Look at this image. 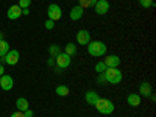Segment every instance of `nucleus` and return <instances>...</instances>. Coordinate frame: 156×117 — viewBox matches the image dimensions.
Here are the masks:
<instances>
[{"instance_id":"f257e3e1","label":"nucleus","mask_w":156,"mask_h":117,"mask_svg":"<svg viewBox=\"0 0 156 117\" xmlns=\"http://www.w3.org/2000/svg\"><path fill=\"white\" fill-rule=\"evenodd\" d=\"M86 47H87L89 55H90V56H95V58L103 56V55L106 53V50H108L106 44H105V42H101V41H90Z\"/></svg>"},{"instance_id":"f03ea898","label":"nucleus","mask_w":156,"mask_h":117,"mask_svg":"<svg viewBox=\"0 0 156 117\" xmlns=\"http://www.w3.org/2000/svg\"><path fill=\"white\" fill-rule=\"evenodd\" d=\"M94 106L97 108V111H98L100 114H105V115L114 112V103H112L111 100H108V98H101V97H100V98L95 101Z\"/></svg>"},{"instance_id":"7ed1b4c3","label":"nucleus","mask_w":156,"mask_h":117,"mask_svg":"<svg viewBox=\"0 0 156 117\" xmlns=\"http://www.w3.org/2000/svg\"><path fill=\"white\" fill-rule=\"evenodd\" d=\"M103 73H105L106 83H109V84H119L122 81V72L119 70V67H115V69L108 67Z\"/></svg>"},{"instance_id":"20e7f679","label":"nucleus","mask_w":156,"mask_h":117,"mask_svg":"<svg viewBox=\"0 0 156 117\" xmlns=\"http://www.w3.org/2000/svg\"><path fill=\"white\" fill-rule=\"evenodd\" d=\"M19 51L17 50H9L5 56L0 58V64H8V66H16L19 62Z\"/></svg>"},{"instance_id":"39448f33","label":"nucleus","mask_w":156,"mask_h":117,"mask_svg":"<svg viewBox=\"0 0 156 117\" xmlns=\"http://www.w3.org/2000/svg\"><path fill=\"white\" fill-rule=\"evenodd\" d=\"M72 62V56H69L67 53H64V51H61L59 55L55 56V66L59 67V69H67L70 66Z\"/></svg>"},{"instance_id":"423d86ee","label":"nucleus","mask_w":156,"mask_h":117,"mask_svg":"<svg viewBox=\"0 0 156 117\" xmlns=\"http://www.w3.org/2000/svg\"><path fill=\"white\" fill-rule=\"evenodd\" d=\"M47 16H48V19H51L53 22L59 20V19L62 17L61 6H59V5H56V3H51V5H48V8H47Z\"/></svg>"},{"instance_id":"0eeeda50","label":"nucleus","mask_w":156,"mask_h":117,"mask_svg":"<svg viewBox=\"0 0 156 117\" xmlns=\"http://www.w3.org/2000/svg\"><path fill=\"white\" fill-rule=\"evenodd\" d=\"M94 11L98 16H105L109 11V2L108 0H97V3L94 5Z\"/></svg>"},{"instance_id":"6e6552de","label":"nucleus","mask_w":156,"mask_h":117,"mask_svg":"<svg viewBox=\"0 0 156 117\" xmlns=\"http://www.w3.org/2000/svg\"><path fill=\"white\" fill-rule=\"evenodd\" d=\"M12 86H14V80H12V76L8 75V73H3L0 76V87L3 90H11Z\"/></svg>"},{"instance_id":"1a4fd4ad","label":"nucleus","mask_w":156,"mask_h":117,"mask_svg":"<svg viewBox=\"0 0 156 117\" xmlns=\"http://www.w3.org/2000/svg\"><path fill=\"white\" fill-rule=\"evenodd\" d=\"M76 42L80 45H87L90 42V33L87 30H80L76 33Z\"/></svg>"},{"instance_id":"9d476101","label":"nucleus","mask_w":156,"mask_h":117,"mask_svg":"<svg viewBox=\"0 0 156 117\" xmlns=\"http://www.w3.org/2000/svg\"><path fill=\"white\" fill-rule=\"evenodd\" d=\"M6 16H8V19H11V20L19 19V17L22 16V8H20L19 5H12V6H9V9L6 11Z\"/></svg>"},{"instance_id":"9b49d317","label":"nucleus","mask_w":156,"mask_h":117,"mask_svg":"<svg viewBox=\"0 0 156 117\" xmlns=\"http://www.w3.org/2000/svg\"><path fill=\"white\" fill-rule=\"evenodd\" d=\"M103 62L106 64V67L115 69V67L120 66V58L117 56V55H109V56H106L105 59H103Z\"/></svg>"},{"instance_id":"f8f14e48","label":"nucleus","mask_w":156,"mask_h":117,"mask_svg":"<svg viewBox=\"0 0 156 117\" xmlns=\"http://www.w3.org/2000/svg\"><path fill=\"white\" fill-rule=\"evenodd\" d=\"M83 14H84V9H83L80 5L73 6V8L70 9V12H69V16H70L72 20H80V19L83 17Z\"/></svg>"},{"instance_id":"ddd939ff","label":"nucleus","mask_w":156,"mask_h":117,"mask_svg":"<svg viewBox=\"0 0 156 117\" xmlns=\"http://www.w3.org/2000/svg\"><path fill=\"white\" fill-rule=\"evenodd\" d=\"M151 92H153V89H151V84L148 81H144L139 84V95L140 97H148Z\"/></svg>"},{"instance_id":"4468645a","label":"nucleus","mask_w":156,"mask_h":117,"mask_svg":"<svg viewBox=\"0 0 156 117\" xmlns=\"http://www.w3.org/2000/svg\"><path fill=\"white\" fill-rule=\"evenodd\" d=\"M140 100H142V97L139 94H134V92L126 95V103H128L129 106H133V108H136V106L140 105Z\"/></svg>"},{"instance_id":"2eb2a0df","label":"nucleus","mask_w":156,"mask_h":117,"mask_svg":"<svg viewBox=\"0 0 156 117\" xmlns=\"http://www.w3.org/2000/svg\"><path fill=\"white\" fill-rule=\"evenodd\" d=\"M98 98H100V95L95 92V90H87V92L84 94V100H86L87 105H90V106H94Z\"/></svg>"},{"instance_id":"dca6fc26","label":"nucleus","mask_w":156,"mask_h":117,"mask_svg":"<svg viewBox=\"0 0 156 117\" xmlns=\"http://www.w3.org/2000/svg\"><path fill=\"white\" fill-rule=\"evenodd\" d=\"M16 108H17V111H25V109H28L30 108V103H28V100L27 98H23V97H19L17 100H16Z\"/></svg>"},{"instance_id":"f3484780","label":"nucleus","mask_w":156,"mask_h":117,"mask_svg":"<svg viewBox=\"0 0 156 117\" xmlns=\"http://www.w3.org/2000/svg\"><path fill=\"white\" fill-rule=\"evenodd\" d=\"M55 92H56V95H59V97H67L70 90H69V87H67V86H64V84H59V86H56Z\"/></svg>"},{"instance_id":"a211bd4d","label":"nucleus","mask_w":156,"mask_h":117,"mask_svg":"<svg viewBox=\"0 0 156 117\" xmlns=\"http://www.w3.org/2000/svg\"><path fill=\"white\" fill-rule=\"evenodd\" d=\"M8 51H9V42L5 41V39H2V41H0V58L5 56Z\"/></svg>"},{"instance_id":"6ab92c4d","label":"nucleus","mask_w":156,"mask_h":117,"mask_svg":"<svg viewBox=\"0 0 156 117\" xmlns=\"http://www.w3.org/2000/svg\"><path fill=\"white\" fill-rule=\"evenodd\" d=\"M76 50H78L76 45L69 42V44H66V47H64V53H67L69 56H73V55H76Z\"/></svg>"},{"instance_id":"aec40b11","label":"nucleus","mask_w":156,"mask_h":117,"mask_svg":"<svg viewBox=\"0 0 156 117\" xmlns=\"http://www.w3.org/2000/svg\"><path fill=\"white\" fill-rule=\"evenodd\" d=\"M61 53V47L58 45V44H51L50 47H48V55L51 56V58H55L56 55H59Z\"/></svg>"},{"instance_id":"412c9836","label":"nucleus","mask_w":156,"mask_h":117,"mask_svg":"<svg viewBox=\"0 0 156 117\" xmlns=\"http://www.w3.org/2000/svg\"><path fill=\"white\" fill-rule=\"evenodd\" d=\"M95 3H97V0H78V5H80L83 9H86V8H94Z\"/></svg>"},{"instance_id":"4be33fe9","label":"nucleus","mask_w":156,"mask_h":117,"mask_svg":"<svg viewBox=\"0 0 156 117\" xmlns=\"http://www.w3.org/2000/svg\"><path fill=\"white\" fill-rule=\"evenodd\" d=\"M139 5H140L142 8L148 9V8H153V6H154V2H153V0H139Z\"/></svg>"},{"instance_id":"5701e85b","label":"nucleus","mask_w":156,"mask_h":117,"mask_svg":"<svg viewBox=\"0 0 156 117\" xmlns=\"http://www.w3.org/2000/svg\"><path fill=\"white\" fill-rule=\"evenodd\" d=\"M108 67H106V64L103 62V61H98L97 64H95V72L97 73H101V72H105Z\"/></svg>"},{"instance_id":"b1692460","label":"nucleus","mask_w":156,"mask_h":117,"mask_svg":"<svg viewBox=\"0 0 156 117\" xmlns=\"http://www.w3.org/2000/svg\"><path fill=\"white\" fill-rule=\"evenodd\" d=\"M97 84H100V86H105L106 84V78H105V73H98L97 75Z\"/></svg>"},{"instance_id":"393cba45","label":"nucleus","mask_w":156,"mask_h":117,"mask_svg":"<svg viewBox=\"0 0 156 117\" xmlns=\"http://www.w3.org/2000/svg\"><path fill=\"white\" fill-rule=\"evenodd\" d=\"M22 9H25V8H28L30 5H31V0H19V3H17Z\"/></svg>"},{"instance_id":"a878e982","label":"nucleus","mask_w":156,"mask_h":117,"mask_svg":"<svg viewBox=\"0 0 156 117\" xmlns=\"http://www.w3.org/2000/svg\"><path fill=\"white\" fill-rule=\"evenodd\" d=\"M44 27H45L47 30H53V28H55V22L51 20V19H47L45 23H44Z\"/></svg>"},{"instance_id":"bb28decb","label":"nucleus","mask_w":156,"mask_h":117,"mask_svg":"<svg viewBox=\"0 0 156 117\" xmlns=\"http://www.w3.org/2000/svg\"><path fill=\"white\" fill-rule=\"evenodd\" d=\"M23 115H25V117H34V114H33V111H31L30 108L23 111Z\"/></svg>"},{"instance_id":"cd10ccee","label":"nucleus","mask_w":156,"mask_h":117,"mask_svg":"<svg viewBox=\"0 0 156 117\" xmlns=\"http://www.w3.org/2000/svg\"><path fill=\"white\" fill-rule=\"evenodd\" d=\"M9 117H25V115H23V112H22V111H14Z\"/></svg>"},{"instance_id":"c85d7f7f","label":"nucleus","mask_w":156,"mask_h":117,"mask_svg":"<svg viewBox=\"0 0 156 117\" xmlns=\"http://www.w3.org/2000/svg\"><path fill=\"white\" fill-rule=\"evenodd\" d=\"M47 64H48L50 67H55V58H51V56H50V58L47 59Z\"/></svg>"},{"instance_id":"c756f323","label":"nucleus","mask_w":156,"mask_h":117,"mask_svg":"<svg viewBox=\"0 0 156 117\" xmlns=\"http://www.w3.org/2000/svg\"><path fill=\"white\" fill-rule=\"evenodd\" d=\"M22 14H25V16H28V14H30V11H28V8H25V9H22Z\"/></svg>"},{"instance_id":"7c9ffc66","label":"nucleus","mask_w":156,"mask_h":117,"mask_svg":"<svg viewBox=\"0 0 156 117\" xmlns=\"http://www.w3.org/2000/svg\"><path fill=\"white\" fill-rule=\"evenodd\" d=\"M5 73V69H3V64H0V76Z\"/></svg>"},{"instance_id":"2f4dec72","label":"nucleus","mask_w":156,"mask_h":117,"mask_svg":"<svg viewBox=\"0 0 156 117\" xmlns=\"http://www.w3.org/2000/svg\"><path fill=\"white\" fill-rule=\"evenodd\" d=\"M2 39H3V33H2V31H0V41H2Z\"/></svg>"}]
</instances>
